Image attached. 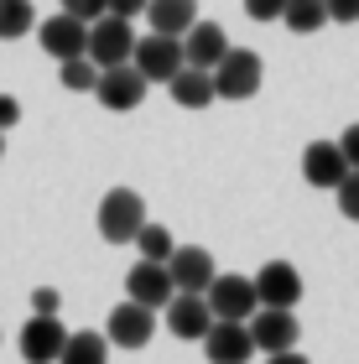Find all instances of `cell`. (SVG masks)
<instances>
[{
	"instance_id": "6da1fadb",
	"label": "cell",
	"mask_w": 359,
	"mask_h": 364,
	"mask_svg": "<svg viewBox=\"0 0 359 364\" xmlns=\"http://www.w3.org/2000/svg\"><path fill=\"white\" fill-rule=\"evenodd\" d=\"M214 94L219 99H250V94H260V84H266V68H260V53H250V47H230L214 68Z\"/></svg>"
},
{
	"instance_id": "7a4b0ae2",
	"label": "cell",
	"mask_w": 359,
	"mask_h": 364,
	"mask_svg": "<svg viewBox=\"0 0 359 364\" xmlns=\"http://www.w3.org/2000/svg\"><path fill=\"white\" fill-rule=\"evenodd\" d=\"M141 224H146V198L136 188H109L100 198V235L109 245H130Z\"/></svg>"
},
{
	"instance_id": "3957f363",
	"label": "cell",
	"mask_w": 359,
	"mask_h": 364,
	"mask_svg": "<svg viewBox=\"0 0 359 364\" xmlns=\"http://www.w3.org/2000/svg\"><path fill=\"white\" fill-rule=\"evenodd\" d=\"M130 53H136V31H130L125 16H100V21H89V47L84 58L100 63V68H115V63H130Z\"/></svg>"
},
{
	"instance_id": "277c9868",
	"label": "cell",
	"mask_w": 359,
	"mask_h": 364,
	"mask_svg": "<svg viewBox=\"0 0 359 364\" xmlns=\"http://www.w3.org/2000/svg\"><path fill=\"white\" fill-rule=\"evenodd\" d=\"M130 63L141 68L146 84H167V78L183 68V37H167V31H151V37H136V53H130Z\"/></svg>"
},
{
	"instance_id": "5b68a950",
	"label": "cell",
	"mask_w": 359,
	"mask_h": 364,
	"mask_svg": "<svg viewBox=\"0 0 359 364\" xmlns=\"http://www.w3.org/2000/svg\"><path fill=\"white\" fill-rule=\"evenodd\" d=\"M198 343H203V359L208 364H250V354H255L250 323H240V318H214Z\"/></svg>"
},
{
	"instance_id": "8992f818",
	"label": "cell",
	"mask_w": 359,
	"mask_h": 364,
	"mask_svg": "<svg viewBox=\"0 0 359 364\" xmlns=\"http://www.w3.org/2000/svg\"><path fill=\"white\" fill-rule=\"evenodd\" d=\"M146 78H141V68L136 63H115V68H100V84H94V99H100L105 109H115V114H125V109H136L141 99H146Z\"/></svg>"
},
{
	"instance_id": "52a82bcc",
	"label": "cell",
	"mask_w": 359,
	"mask_h": 364,
	"mask_svg": "<svg viewBox=\"0 0 359 364\" xmlns=\"http://www.w3.org/2000/svg\"><path fill=\"white\" fill-rule=\"evenodd\" d=\"M250 338H255V354H276V349H297L302 328L291 318V307H255L250 318Z\"/></svg>"
},
{
	"instance_id": "ba28073f",
	"label": "cell",
	"mask_w": 359,
	"mask_h": 364,
	"mask_svg": "<svg viewBox=\"0 0 359 364\" xmlns=\"http://www.w3.org/2000/svg\"><path fill=\"white\" fill-rule=\"evenodd\" d=\"M172 271H167V260H136V266L125 271V296L130 302H141V307H151L161 312L172 302Z\"/></svg>"
},
{
	"instance_id": "9c48e42d",
	"label": "cell",
	"mask_w": 359,
	"mask_h": 364,
	"mask_svg": "<svg viewBox=\"0 0 359 364\" xmlns=\"http://www.w3.org/2000/svg\"><path fill=\"white\" fill-rule=\"evenodd\" d=\"M151 333H156V312L141 307V302H130V296L105 318V338L115 343V349H146Z\"/></svg>"
},
{
	"instance_id": "30bf717a",
	"label": "cell",
	"mask_w": 359,
	"mask_h": 364,
	"mask_svg": "<svg viewBox=\"0 0 359 364\" xmlns=\"http://www.w3.org/2000/svg\"><path fill=\"white\" fill-rule=\"evenodd\" d=\"M161 312H167V333L183 343H198L208 333V323H214V307H208L203 291H172V302Z\"/></svg>"
},
{
	"instance_id": "8fae6325",
	"label": "cell",
	"mask_w": 359,
	"mask_h": 364,
	"mask_svg": "<svg viewBox=\"0 0 359 364\" xmlns=\"http://www.w3.org/2000/svg\"><path fill=\"white\" fill-rule=\"evenodd\" d=\"M63 343H68V328L58 323V312H31L21 328V359L26 364H58Z\"/></svg>"
},
{
	"instance_id": "7c38bea8",
	"label": "cell",
	"mask_w": 359,
	"mask_h": 364,
	"mask_svg": "<svg viewBox=\"0 0 359 364\" xmlns=\"http://www.w3.org/2000/svg\"><path fill=\"white\" fill-rule=\"evenodd\" d=\"M37 42H42V53L47 58H78L89 47V21H78V16L68 11H58V16H47V21H37Z\"/></svg>"
},
{
	"instance_id": "4fadbf2b",
	"label": "cell",
	"mask_w": 359,
	"mask_h": 364,
	"mask_svg": "<svg viewBox=\"0 0 359 364\" xmlns=\"http://www.w3.org/2000/svg\"><path fill=\"white\" fill-rule=\"evenodd\" d=\"M208 307H214V318H250V312L260 307V296H255V281L250 276H214V281H208Z\"/></svg>"
},
{
	"instance_id": "5bb4252c",
	"label": "cell",
	"mask_w": 359,
	"mask_h": 364,
	"mask_svg": "<svg viewBox=\"0 0 359 364\" xmlns=\"http://www.w3.org/2000/svg\"><path fill=\"white\" fill-rule=\"evenodd\" d=\"M250 281H255L260 307H297L302 302V276H297L291 260H266Z\"/></svg>"
},
{
	"instance_id": "9a60e30c",
	"label": "cell",
	"mask_w": 359,
	"mask_h": 364,
	"mask_svg": "<svg viewBox=\"0 0 359 364\" xmlns=\"http://www.w3.org/2000/svg\"><path fill=\"white\" fill-rule=\"evenodd\" d=\"M167 271H172V287L177 291H208V281L219 276L214 255L203 250V245H177L167 255Z\"/></svg>"
},
{
	"instance_id": "2e32d148",
	"label": "cell",
	"mask_w": 359,
	"mask_h": 364,
	"mask_svg": "<svg viewBox=\"0 0 359 364\" xmlns=\"http://www.w3.org/2000/svg\"><path fill=\"white\" fill-rule=\"evenodd\" d=\"M302 177H307V188H338V182L349 177L344 146H338V141H313L302 151Z\"/></svg>"
},
{
	"instance_id": "e0dca14e",
	"label": "cell",
	"mask_w": 359,
	"mask_h": 364,
	"mask_svg": "<svg viewBox=\"0 0 359 364\" xmlns=\"http://www.w3.org/2000/svg\"><path fill=\"white\" fill-rule=\"evenodd\" d=\"M224 53H230V37H224L219 21H193L183 31V58L193 63V68H214Z\"/></svg>"
},
{
	"instance_id": "ac0fdd59",
	"label": "cell",
	"mask_w": 359,
	"mask_h": 364,
	"mask_svg": "<svg viewBox=\"0 0 359 364\" xmlns=\"http://www.w3.org/2000/svg\"><path fill=\"white\" fill-rule=\"evenodd\" d=\"M167 89H172V99H177L183 109H208V105L219 99V94H214V73H208V68H193V63H183V68L167 78Z\"/></svg>"
},
{
	"instance_id": "d6986e66",
	"label": "cell",
	"mask_w": 359,
	"mask_h": 364,
	"mask_svg": "<svg viewBox=\"0 0 359 364\" xmlns=\"http://www.w3.org/2000/svg\"><path fill=\"white\" fill-rule=\"evenodd\" d=\"M146 21H151V31L183 37V31L198 21V0H146Z\"/></svg>"
},
{
	"instance_id": "ffe728a7",
	"label": "cell",
	"mask_w": 359,
	"mask_h": 364,
	"mask_svg": "<svg viewBox=\"0 0 359 364\" xmlns=\"http://www.w3.org/2000/svg\"><path fill=\"white\" fill-rule=\"evenodd\" d=\"M58 364H109V338L94 333V328H78V333H68V343H63Z\"/></svg>"
},
{
	"instance_id": "44dd1931",
	"label": "cell",
	"mask_w": 359,
	"mask_h": 364,
	"mask_svg": "<svg viewBox=\"0 0 359 364\" xmlns=\"http://www.w3.org/2000/svg\"><path fill=\"white\" fill-rule=\"evenodd\" d=\"M282 21H286V31H297V37H313V31L328 26V6H323V0H286Z\"/></svg>"
},
{
	"instance_id": "7402d4cb",
	"label": "cell",
	"mask_w": 359,
	"mask_h": 364,
	"mask_svg": "<svg viewBox=\"0 0 359 364\" xmlns=\"http://www.w3.org/2000/svg\"><path fill=\"white\" fill-rule=\"evenodd\" d=\"M58 84L68 94H94V84H100V63H89L84 53L78 58H63L58 63Z\"/></svg>"
},
{
	"instance_id": "603a6c76",
	"label": "cell",
	"mask_w": 359,
	"mask_h": 364,
	"mask_svg": "<svg viewBox=\"0 0 359 364\" xmlns=\"http://www.w3.org/2000/svg\"><path fill=\"white\" fill-rule=\"evenodd\" d=\"M37 26V6L31 0H0V42H16Z\"/></svg>"
},
{
	"instance_id": "cb8c5ba5",
	"label": "cell",
	"mask_w": 359,
	"mask_h": 364,
	"mask_svg": "<svg viewBox=\"0 0 359 364\" xmlns=\"http://www.w3.org/2000/svg\"><path fill=\"white\" fill-rule=\"evenodd\" d=\"M130 245L141 250V260H167V255L177 250L172 229H167V224H151V219H146V224L136 229V240H130Z\"/></svg>"
},
{
	"instance_id": "d4e9b609",
	"label": "cell",
	"mask_w": 359,
	"mask_h": 364,
	"mask_svg": "<svg viewBox=\"0 0 359 364\" xmlns=\"http://www.w3.org/2000/svg\"><path fill=\"white\" fill-rule=\"evenodd\" d=\"M338 213H344V219H354L359 224V167H349V177L344 182H338Z\"/></svg>"
},
{
	"instance_id": "484cf974",
	"label": "cell",
	"mask_w": 359,
	"mask_h": 364,
	"mask_svg": "<svg viewBox=\"0 0 359 364\" xmlns=\"http://www.w3.org/2000/svg\"><path fill=\"white\" fill-rule=\"evenodd\" d=\"M63 11L78 16V21H100V16H105V0H63Z\"/></svg>"
},
{
	"instance_id": "4316f807",
	"label": "cell",
	"mask_w": 359,
	"mask_h": 364,
	"mask_svg": "<svg viewBox=\"0 0 359 364\" xmlns=\"http://www.w3.org/2000/svg\"><path fill=\"white\" fill-rule=\"evenodd\" d=\"M282 6L286 0H245V11H250L255 21H282Z\"/></svg>"
},
{
	"instance_id": "83f0119b",
	"label": "cell",
	"mask_w": 359,
	"mask_h": 364,
	"mask_svg": "<svg viewBox=\"0 0 359 364\" xmlns=\"http://www.w3.org/2000/svg\"><path fill=\"white\" fill-rule=\"evenodd\" d=\"M323 6H328V21H359V0H323Z\"/></svg>"
},
{
	"instance_id": "f1b7e54d",
	"label": "cell",
	"mask_w": 359,
	"mask_h": 364,
	"mask_svg": "<svg viewBox=\"0 0 359 364\" xmlns=\"http://www.w3.org/2000/svg\"><path fill=\"white\" fill-rule=\"evenodd\" d=\"M109 16H125V21H136V16H146V0H105Z\"/></svg>"
},
{
	"instance_id": "f546056e",
	"label": "cell",
	"mask_w": 359,
	"mask_h": 364,
	"mask_svg": "<svg viewBox=\"0 0 359 364\" xmlns=\"http://www.w3.org/2000/svg\"><path fill=\"white\" fill-rule=\"evenodd\" d=\"M31 307H37V312H58V307H63L58 287H37V291H31Z\"/></svg>"
},
{
	"instance_id": "4dcf8cb0",
	"label": "cell",
	"mask_w": 359,
	"mask_h": 364,
	"mask_svg": "<svg viewBox=\"0 0 359 364\" xmlns=\"http://www.w3.org/2000/svg\"><path fill=\"white\" fill-rule=\"evenodd\" d=\"M338 146H344L349 167H359V120H354V125H344V136H338Z\"/></svg>"
},
{
	"instance_id": "1f68e13d",
	"label": "cell",
	"mask_w": 359,
	"mask_h": 364,
	"mask_svg": "<svg viewBox=\"0 0 359 364\" xmlns=\"http://www.w3.org/2000/svg\"><path fill=\"white\" fill-rule=\"evenodd\" d=\"M16 120H21V99H11V94H0V130H11Z\"/></svg>"
},
{
	"instance_id": "d6a6232c",
	"label": "cell",
	"mask_w": 359,
	"mask_h": 364,
	"mask_svg": "<svg viewBox=\"0 0 359 364\" xmlns=\"http://www.w3.org/2000/svg\"><path fill=\"white\" fill-rule=\"evenodd\" d=\"M266 364H307V354H297V349H276V354H266Z\"/></svg>"
},
{
	"instance_id": "836d02e7",
	"label": "cell",
	"mask_w": 359,
	"mask_h": 364,
	"mask_svg": "<svg viewBox=\"0 0 359 364\" xmlns=\"http://www.w3.org/2000/svg\"><path fill=\"white\" fill-rule=\"evenodd\" d=\"M0 156H6V130H0Z\"/></svg>"
}]
</instances>
